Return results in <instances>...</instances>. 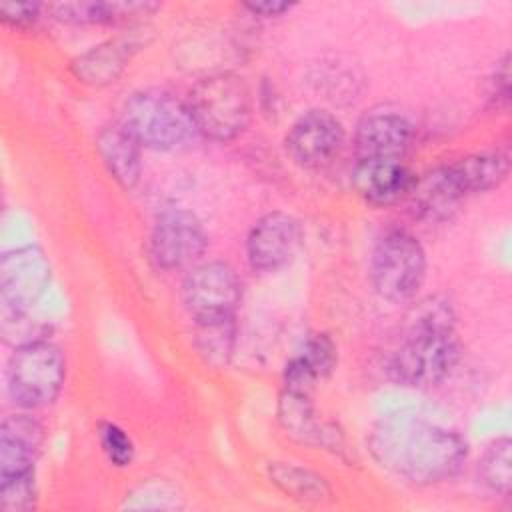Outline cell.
I'll list each match as a JSON object with an SVG mask.
<instances>
[{"label": "cell", "instance_id": "cell-24", "mask_svg": "<svg viewBox=\"0 0 512 512\" xmlns=\"http://www.w3.org/2000/svg\"><path fill=\"white\" fill-rule=\"evenodd\" d=\"M98 440H100V448H102V452H104V456L108 458L110 464H114L118 468H124V466L132 464V460H134V442L126 434V430H122L120 426H116L112 422H100Z\"/></svg>", "mask_w": 512, "mask_h": 512}, {"label": "cell", "instance_id": "cell-6", "mask_svg": "<svg viewBox=\"0 0 512 512\" xmlns=\"http://www.w3.org/2000/svg\"><path fill=\"white\" fill-rule=\"evenodd\" d=\"M426 280V252L408 230L394 228L378 238L370 256V282L390 302L416 298Z\"/></svg>", "mask_w": 512, "mask_h": 512}, {"label": "cell", "instance_id": "cell-19", "mask_svg": "<svg viewBox=\"0 0 512 512\" xmlns=\"http://www.w3.org/2000/svg\"><path fill=\"white\" fill-rule=\"evenodd\" d=\"M158 2H60L50 12L66 24H118L138 16H152Z\"/></svg>", "mask_w": 512, "mask_h": 512}, {"label": "cell", "instance_id": "cell-12", "mask_svg": "<svg viewBox=\"0 0 512 512\" xmlns=\"http://www.w3.org/2000/svg\"><path fill=\"white\" fill-rule=\"evenodd\" d=\"M414 140L412 122L398 110L372 108L356 124L354 150L356 160L386 158L402 160Z\"/></svg>", "mask_w": 512, "mask_h": 512}, {"label": "cell", "instance_id": "cell-13", "mask_svg": "<svg viewBox=\"0 0 512 512\" xmlns=\"http://www.w3.org/2000/svg\"><path fill=\"white\" fill-rule=\"evenodd\" d=\"M278 422L282 430L296 442L338 450L344 442L342 432L318 416L312 394H300L292 390H282L278 400Z\"/></svg>", "mask_w": 512, "mask_h": 512}, {"label": "cell", "instance_id": "cell-22", "mask_svg": "<svg viewBox=\"0 0 512 512\" xmlns=\"http://www.w3.org/2000/svg\"><path fill=\"white\" fill-rule=\"evenodd\" d=\"M510 448L512 442L508 436L496 438L484 450L478 462V482L492 494L508 498L512 484V468H510Z\"/></svg>", "mask_w": 512, "mask_h": 512}, {"label": "cell", "instance_id": "cell-2", "mask_svg": "<svg viewBox=\"0 0 512 512\" xmlns=\"http://www.w3.org/2000/svg\"><path fill=\"white\" fill-rule=\"evenodd\" d=\"M452 306L430 298L414 308L400 344L388 358V376L398 386L430 388L444 382L460 360Z\"/></svg>", "mask_w": 512, "mask_h": 512}, {"label": "cell", "instance_id": "cell-3", "mask_svg": "<svg viewBox=\"0 0 512 512\" xmlns=\"http://www.w3.org/2000/svg\"><path fill=\"white\" fill-rule=\"evenodd\" d=\"M194 130L202 136L228 142L238 138L250 122L252 102L246 82L232 72L200 78L186 100Z\"/></svg>", "mask_w": 512, "mask_h": 512}, {"label": "cell", "instance_id": "cell-8", "mask_svg": "<svg viewBox=\"0 0 512 512\" xmlns=\"http://www.w3.org/2000/svg\"><path fill=\"white\" fill-rule=\"evenodd\" d=\"M240 298V276L230 264L220 260L192 266L182 280V302L192 318L234 314Z\"/></svg>", "mask_w": 512, "mask_h": 512}, {"label": "cell", "instance_id": "cell-4", "mask_svg": "<svg viewBox=\"0 0 512 512\" xmlns=\"http://www.w3.org/2000/svg\"><path fill=\"white\" fill-rule=\"evenodd\" d=\"M120 124L150 150H174L196 132L186 102L158 88L134 92L124 102Z\"/></svg>", "mask_w": 512, "mask_h": 512}, {"label": "cell", "instance_id": "cell-17", "mask_svg": "<svg viewBox=\"0 0 512 512\" xmlns=\"http://www.w3.org/2000/svg\"><path fill=\"white\" fill-rule=\"evenodd\" d=\"M140 42L134 36H116L76 56L70 64L72 74L90 86H108L128 68Z\"/></svg>", "mask_w": 512, "mask_h": 512}, {"label": "cell", "instance_id": "cell-29", "mask_svg": "<svg viewBox=\"0 0 512 512\" xmlns=\"http://www.w3.org/2000/svg\"><path fill=\"white\" fill-rule=\"evenodd\" d=\"M40 4L36 2H4L0 4V18L6 26L12 28H30L40 18Z\"/></svg>", "mask_w": 512, "mask_h": 512}, {"label": "cell", "instance_id": "cell-7", "mask_svg": "<svg viewBox=\"0 0 512 512\" xmlns=\"http://www.w3.org/2000/svg\"><path fill=\"white\" fill-rule=\"evenodd\" d=\"M208 248V234L196 214L182 208L164 210L150 232V258L162 270L192 268Z\"/></svg>", "mask_w": 512, "mask_h": 512}, {"label": "cell", "instance_id": "cell-25", "mask_svg": "<svg viewBox=\"0 0 512 512\" xmlns=\"http://www.w3.org/2000/svg\"><path fill=\"white\" fill-rule=\"evenodd\" d=\"M2 336L6 342H12L16 348L44 340V326L28 318V312L24 310H12L2 306Z\"/></svg>", "mask_w": 512, "mask_h": 512}, {"label": "cell", "instance_id": "cell-10", "mask_svg": "<svg viewBox=\"0 0 512 512\" xmlns=\"http://www.w3.org/2000/svg\"><path fill=\"white\" fill-rule=\"evenodd\" d=\"M288 156L302 168L318 170L328 166L344 146V128L328 110L312 108L300 114L286 132Z\"/></svg>", "mask_w": 512, "mask_h": 512}, {"label": "cell", "instance_id": "cell-20", "mask_svg": "<svg viewBox=\"0 0 512 512\" xmlns=\"http://www.w3.org/2000/svg\"><path fill=\"white\" fill-rule=\"evenodd\" d=\"M236 344L234 314L194 318V346L206 364L222 368L230 362Z\"/></svg>", "mask_w": 512, "mask_h": 512}, {"label": "cell", "instance_id": "cell-14", "mask_svg": "<svg viewBox=\"0 0 512 512\" xmlns=\"http://www.w3.org/2000/svg\"><path fill=\"white\" fill-rule=\"evenodd\" d=\"M414 180L404 160H356L352 172L356 192L372 206H390L408 198Z\"/></svg>", "mask_w": 512, "mask_h": 512}, {"label": "cell", "instance_id": "cell-18", "mask_svg": "<svg viewBox=\"0 0 512 512\" xmlns=\"http://www.w3.org/2000/svg\"><path fill=\"white\" fill-rule=\"evenodd\" d=\"M96 148L108 174L124 190H132L138 184L140 172H142V162H140L142 146L134 140V136L118 122L98 132Z\"/></svg>", "mask_w": 512, "mask_h": 512}, {"label": "cell", "instance_id": "cell-23", "mask_svg": "<svg viewBox=\"0 0 512 512\" xmlns=\"http://www.w3.org/2000/svg\"><path fill=\"white\" fill-rule=\"evenodd\" d=\"M36 506L34 472L0 478V508L4 512H28Z\"/></svg>", "mask_w": 512, "mask_h": 512}, {"label": "cell", "instance_id": "cell-11", "mask_svg": "<svg viewBox=\"0 0 512 512\" xmlns=\"http://www.w3.org/2000/svg\"><path fill=\"white\" fill-rule=\"evenodd\" d=\"M302 224L288 212L274 210L254 222L246 238V256L256 272H276L292 262L302 246Z\"/></svg>", "mask_w": 512, "mask_h": 512}, {"label": "cell", "instance_id": "cell-1", "mask_svg": "<svg viewBox=\"0 0 512 512\" xmlns=\"http://www.w3.org/2000/svg\"><path fill=\"white\" fill-rule=\"evenodd\" d=\"M368 450L378 466L418 486L454 478L468 458V444L456 430L416 416L378 420L368 434Z\"/></svg>", "mask_w": 512, "mask_h": 512}, {"label": "cell", "instance_id": "cell-21", "mask_svg": "<svg viewBox=\"0 0 512 512\" xmlns=\"http://www.w3.org/2000/svg\"><path fill=\"white\" fill-rule=\"evenodd\" d=\"M268 478L286 496L298 502L322 504L332 496V488L326 482V478L306 466H298L290 462H270Z\"/></svg>", "mask_w": 512, "mask_h": 512}, {"label": "cell", "instance_id": "cell-15", "mask_svg": "<svg viewBox=\"0 0 512 512\" xmlns=\"http://www.w3.org/2000/svg\"><path fill=\"white\" fill-rule=\"evenodd\" d=\"M442 172L454 194L464 200L472 194L498 188L508 178L510 154L506 148L476 152L452 164H444Z\"/></svg>", "mask_w": 512, "mask_h": 512}, {"label": "cell", "instance_id": "cell-9", "mask_svg": "<svg viewBox=\"0 0 512 512\" xmlns=\"http://www.w3.org/2000/svg\"><path fill=\"white\" fill-rule=\"evenodd\" d=\"M52 266L38 246H20L0 258V300L4 308L28 312L48 290Z\"/></svg>", "mask_w": 512, "mask_h": 512}, {"label": "cell", "instance_id": "cell-5", "mask_svg": "<svg viewBox=\"0 0 512 512\" xmlns=\"http://www.w3.org/2000/svg\"><path fill=\"white\" fill-rule=\"evenodd\" d=\"M64 382L66 358L56 344L44 338L14 348L6 370V390L16 406L24 410L50 406Z\"/></svg>", "mask_w": 512, "mask_h": 512}, {"label": "cell", "instance_id": "cell-16", "mask_svg": "<svg viewBox=\"0 0 512 512\" xmlns=\"http://www.w3.org/2000/svg\"><path fill=\"white\" fill-rule=\"evenodd\" d=\"M44 442L42 424L28 414H8L0 424V478L34 472Z\"/></svg>", "mask_w": 512, "mask_h": 512}, {"label": "cell", "instance_id": "cell-28", "mask_svg": "<svg viewBox=\"0 0 512 512\" xmlns=\"http://www.w3.org/2000/svg\"><path fill=\"white\" fill-rule=\"evenodd\" d=\"M486 100L494 110H506L510 102V58L508 54L496 64L486 90Z\"/></svg>", "mask_w": 512, "mask_h": 512}, {"label": "cell", "instance_id": "cell-27", "mask_svg": "<svg viewBox=\"0 0 512 512\" xmlns=\"http://www.w3.org/2000/svg\"><path fill=\"white\" fill-rule=\"evenodd\" d=\"M298 354L316 370L320 380L330 376L336 366V346L326 334H312L310 338H306Z\"/></svg>", "mask_w": 512, "mask_h": 512}, {"label": "cell", "instance_id": "cell-26", "mask_svg": "<svg viewBox=\"0 0 512 512\" xmlns=\"http://www.w3.org/2000/svg\"><path fill=\"white\" fill-rule=\"evenodd\" d=\"M178 494L176 490L166 484V482H146L140 484L132 494L130 500H126L128 508H138V510H166V508H176L178 506Z\"/></svg>", "mask_w": 512, "mask_h": 512}, {"label": "cell", "instance_id": "cell-30", "mask_svg": "<svg viewBox=\"0 0 512 512\" xmlns=\"http://www.w3.org/2000/svg\"><path fill=\"white\" fill-rule=\"evenodd\" d=\"M250 14L260 18H276L286 12H290L296 4L292 2H280V0H268V2H244L242 4Z\"/></svg>", "mask_w": 512, "mask_h": 512}]
</instances>
